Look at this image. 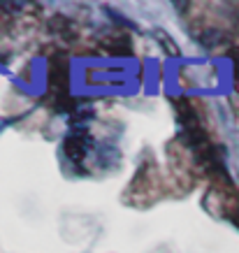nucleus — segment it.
<instances>
[{
	"label": "nucleus",
	"mask_w": 239,
	"mask_h": 253,
	"mask_svg": "<svg viewBox=\"0 0 239 253\" xmlns=\"http://www.w3.org/2000/svg\"><path fill=\"white\" fill-rule=\"evenodd\" d=\"M88 146H91V139H88L86 132H72L63 142V151L72 163H81L86 151H88Z\"/></svg>",
	"instance_id": "1"
},
{
	"label": "nucleus",
	"mask_w": 239,
	"mask_h": 253,
	"mask_svg": "<svg viewBox=\"0 0 239 253\" xmlns=\"http://www.w3.org/2000/svg\"><path fill=\"white\" fill-rule=\"evenodd\" d=\"M230 58H232V77H235V86L239 91V49H232Z\"/></svg>",
	"instance_id": "2"
},
{
	"label": "nucleus",
	"mask_w": 239,
	"mask_h": 253,
	"mask_svg": "<svg viewBox=\"0 0 239 253\" xmlns=\"http://www.w3.org/2000/svg\"><path fill=\"white\" fill-rule=\"evenodd\" d=\"M235 223H237V228H239V216H237V218H235Z\"/></svg>",
	"instance_id": "3"
}]
</instances>
